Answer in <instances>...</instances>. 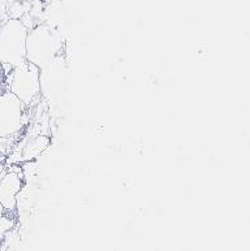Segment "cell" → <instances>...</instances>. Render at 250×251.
I'll list each match as a JSON object with an SVG mask.
<instances>
[{
    "label": "cell",
    "instance_id": "ba28073f",
    "mask_svg": "<svg viewBox=\"0 0 250 251\" xmlns=\"http://www.w3.org/2000/svg\"><path fill=\"white\" fill-rule=\"evenodd\" d=\"M16 1H20V3H25V1H28V0H16Z\"/></svg>",
    "mask_w": 250,
    "mask_h": 251
},
{
    "label": "cell",
    "instance_id": "277c9868",
    "mask_svg": "<svg viewBox=\"0 0 250 251\" xmlns=\"http://www.w3.org/2000/svg\"><path fill=\"white\" fill-rule=\"evenodd\" d=\"M25 125V105L11 91L0 94V139L11 138Z\"/></svg>",
    "mask_w": 250,
    "mask_h": 251
},
{
    "label": "cell",
    "instance_id": "8992f818",
    "mask_svg": "<svg viewBox=\"0 0 250 251\" xmlns=\"http://www.w3.org/2000/svg\"><path fill=\"white\" fill-rule=\"evenodd\" d=\"M49 138L45 137V135H38V137H34L29 141V142L25 145L23 150V159L24 160H33L35 157H38L39 155L45 151V149L49 146Z\"/></svg>",
    "mask_w": 250,
    "mask_h": 251
},
{
    "label": "cell",
    "instance_id": "7a4b0ae2",
    "mask_svg": "<svg viewBox=\"0 0 250 251\" xmlns=\"http://www.w3.org/2000/svg\"><path fill=\"white\" fill-rule=\"evenodd\" d=\"M28 27L21 20L8 19L0 26V64L9 69L27 60Z\"/></svg>",
    "mask_w": 250,
    "mask_h": 251
},
{
    "label": "cell",
    "instance_id": "3957f363",
    "mask_svg": "<svg viewBox=\"0 0 250 251\" xmlns=\"http://www.w3.org/2000/svg\"><path fill=\"white\" fill-rule=\"evenodd\" d=\"M41 69L28 60L12 69L9 91L23 101L25 107L30 105L41 94Z\"/></svg>",
    "mask_w": 250,
    "mask_h": 251
},
{
    "label": "cell",
    "instance_id": "6da1fadb",
    "mask_svg": "<svg viewBox=\"0 0 250 251\" xmlns=\"http://www.w3.org/2000/svg\"><path fill=\"white\" fill-rule=\"evenodd\" d=\"M63 47L59 33L50 25H38L30 29L27 38V60L39 69L53 64Z\"/></svg>",
    "mask_w": 250,
    "mask_h": 251
},
{
    "label": "cell",
    "instance_id": "5b68a950",
    "mask_svg": "<svg viewBox=\"0 0 250 251\" xmlns=\"http://www.w3.org/2000/svg\"><path fill=\"white\" fill-rule=\"evenodd\" d=\"M23 189V178L17 172H7L0 178V203L4 210L13 212L17 207V194Z\"/></svg>",
    "mask_w": 250,
    "mask_h": 251
},
{
    "label": "cell",
    "instance_id": "9c48e42d",
    "mask_svg": "<svg viewBox=\"0 0 250 251\" xmlns=\"http://www.w3.org/2000/svg\"><path fill=\"white\" fill-rule=\"evenodd\" d=\"M1 24H3V19H1V15H0V26H1Z\"/></svg>",
    "mask_w": 250,
    "mask_h": 251
},
{
    "label": "cell",
    "instance_id": "52a82bcc",
    "mask_svg": "<svg viewBox=\"0 0 250 251\" xmlns=\"http://www.w3.org/2000/svg\"><path fill=\"white\" fill-rule=\"evenodd\" d=\"M4 212H5V210H4V207L1 206V203H0V223H1V220H3L4 218Z\"/></svg>",
    "mask_w": 250,
    "mask_h": 251
}]
</instances>
